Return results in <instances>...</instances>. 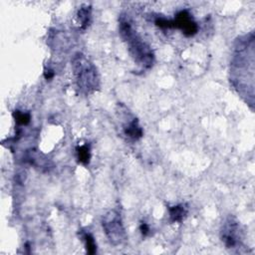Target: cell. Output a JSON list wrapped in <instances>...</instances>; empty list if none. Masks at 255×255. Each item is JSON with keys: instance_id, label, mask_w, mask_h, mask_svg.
Instances as JSON below:
<instances>
[{"instance_id": "obj_13", "label": "cell", "mask_w": 255, "mask_h": 255, "mask_svg": "<svg viewBox=\"0 0 255 255\" xmlns=\"http://www.w3.org/2000/svg\"><path fill=\"white\" fill-rule=\"evenodd\" d=\"M140 230L144 236H147L150 233V226L148 225V223L142 222V224L140 226Z\"/></svg>"}, {"instance_id": "obj_9", "label": "cell", "mask_w": 255, "mask_h": 255, "mask_svg": "<svg viewBox=\"0 0 255 255\" xmlns=\"http://www.w3.org/2000/svg\"><path fill=\"white\" fill-rule=\"evenodd\" d=\"M77 159L82 164L87 165L91 159V147L89 144H85L82 146H78L76 148Z\"/></svg>"}, {"instance_id": "obj_6", "label": "cell", "mask_w": 255, "mask_h": 255, "mask_svg": "<svg viewBox=\"0 0 255 255\" xmlns=\"http://www.w3.org/2000/svg\"><path fill=\"white\" fill-rule=\"evenodd\" d=\"M123 132L127 139L132 142H137L144 136L143 129L140 126L138 119H136L135 117L130 119V117L128 116L127 121L123 124Z\"/></svg>"}, {"instance_id": "obj_3", "label": "cell", "mask_w": 255, "mask_h": 255, "mask_svg": "<svg viewBox=\"0 0 255 255\" xmlns=\"http://www.w3.org/2000/svg\"><path fill=\"white\" fill-rule=\"evenodd\" d=\"M102 226L106 236L113 245H121L126 241V229L122 220L121 213L118 210L113 209L106 213L102 220Z\"/></svg>"}, {"instance_id": "obj_11", "label": "cell", "mask_w": 255, "mask_h": 255, "mask_svg": "<svg viewBox=\"0 0 255 255\" xmlns=\"http://www.w3.org/2000/svg\"><path fill=\"white\" fill-rule=\"evenodd\" d=\"M13 118L18 126H27L31 121V115L28 112H22L15 110L13 112Z\"/></svg>"}, {"instance_id": "obj_12", "label": "cell", "mask_w": 255, "mask_h": 255, "mask_svg": "<svg viewBox=\"0 0 255 255\" xmlns=\"http://www.w3.org/2000/svg\"><path fill=\"white\" fill-rule=\"evenodd\" d=\"M55 76V73H54V70H52L51 68H46L45 71H44V77L45 79L48 81V80H52Z\"/></svg>"}, {"instance_id": "obj_7", "label": "cell", "mask_w": 255, "mask_h": 255, "mask_svg": "<svg viewBox=\"0 0 255 255\" xmlns=\"http://www.w3.org/2000/svg\"><path fill=\"white\" fill-rule=\"evenodd\" d=\"M188 205L186 204H181L178 205L169 206L168 212H169V221L173 223H181L188 215Z\"/></svg>"}, {"instance_id": "obj_8", "label": "cell", "mask_w": 255, "mask_h": 255, "mask_svg": "<svg viewBox=\"0 0 255 255\" xmlns=\"http://www.w3.org/2000/svg\"><path fill=\"white\" fill-rule=\"evenodd\" d=\"M78 19L81 24V29H86L92 19V7L88 4H84L78 11Z\"/></svg>"}, {"instance_id": "obj_4", "label": "cell", "mask_w": 255, "mask_h": 255, "mask_svg": "<svg viewBox=\"0 0 255 255\" xmlns=\"http://www.w3.org/2000/svg\"><path fill=\"white\" fill-rule=\"evenodd\" d=\"M221 240L228 249L239 248L242 244L243 232L240 223L233 216L226 218L220 231Z\"/></svg>"}, {"instance_id": "obj_10", "label": "cell", "mask_w": 255, "mask_h": 255, "mask_svg": "<svg viewBox=\"0 0 255 255\" xmlns=\"http://www.w3.org/2000/svg\"><path fill=\"white\" fill-rule=\"evenodd\" d=\"M81 238L85 242V246H86V250L89 254H95L97 252V244L95 241L94 236L87 231H81Z\"/></svg>"}, {"instance_id": "obj_5", "label": "cell", "mask_w": 255, "mask_h": 255, "mask_svg": "<svg viewBox=\"0 0 255 255\" xmlns=\"http://www.w3.org/2000/svg\"><path fill=\"white\" fill-rule=\"evenodd\" d=\"M171 29H180L187 37H192L196 35L199 31V25L189 12V10H182L180 11L175 19L171 20L169 23Z\"/></svg>"}, {"instance_id": "obj_1", "label": "cell", "mask_w": 255, "mask_h": 255, "mask_svg": "<svg viewBox=\"0 0 255 255\" xmlns=\"http://www.w3.org/2000/svg\"><path fill=\"white\" fill-rule=\"evenodd\" d=\"M119 30L122 38L127 43L128 50L135 63L144 70L152 68L154 62L153 52L150 45L137 33L127 16L122 15L120 17Z\"/></svg>"}, {"instance_id": "obj_2", "label": "cell", "mask_w": 255, "mask_h": 255, "mask_svg": "<svg viewBox=\"0 0 255 255\" xmlns=\"http://www.w3.org/2000/svg\"><path fill=\"white\" fill-rule=\"evenodd\" d=\"M73 73L77 88L83 95H90L100 88V77L96 66L82 53L72 60Z\"/></svg>"}]
</instances>
